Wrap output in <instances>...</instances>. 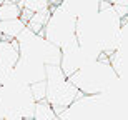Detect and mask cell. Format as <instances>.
Listing matches in <instances>:
<instances>
[{
	"mask_svg": "<svg viewBox=\"0 0 128 120\" xmlns=\"http://www.w3.org/2000/svg\"><path fill=\"white\" fill-rule=\"evenodd\" d=\"M60 50H62L60 68L63 70V73H65L66 77L73 75V73H75L76 70H80L83 65L90 63L86 60L85 53H83V50H82V47H80V43H78V39L73 40V42L68 43V45H65V47L60 48Z\"/></svg>",
	"mask_w": 128,
	"mask_h": 120,
	"instance_id": "obj_4",
	"label": "cell"
},
{
	"mask_svg": "<svg viewBox=\"0 0 128 120\" xmlns=\"http://www.w3.org/2000/svg\"><path fill=\"white\" fill-rule=\"evenodd\" d=\"M63 0H48V4H50V7L52 9H55V7H58V5H62Z\"/></svg>",
	"mask_w": 128,
	"mask_h": 120,
	"instance_id": "obj_12",
	"label": "cell"
},
{
	"mask_svg": "<svg viewBox=\"0 0 128 120\" xmlns=\"http://www.w3.org/2000/svg\"><path fill=\"white\" fill-rule=\"evenodd\" d=\"M45 82H47V98L45 100L52 105L57 117L63 110H66L80 95H83L70 82V78L63 73L60 65H48L45 68Z\"/></svg>",
	"mask_w": 128,
	"mask_h": 120,
	"instance_id": "obj_2",
	"label": "cell"
},
{
	"mask_svg": "<svg viewBox=\"0 0 128 120\" xmlns=\"http://www.w3.org/2000/svg\"><path fill=\"white\" fill-rule=\"evenodd\" d=\"M2 39H4V37H2V35H0V42H2Z\"/></svg>",
	"mask_w": 128,
	"mask_h": 120,
	"instance_id": "obj_14",
	"label": "cell"
},
{
	"mask_svg": "<svg viewBox=\"0 0 128 120\" xmlns=\"http://www.w3.org/2000/svg\"><path fill=\"white\" fill-rule=\"evenodd\" d=\"M30 93L35 102H42L47 98V82L40 80L35 83H30Z\"/></svg>",
	"mask_w": 128,
	"mask_h": 120,
	"instance_id": "obj_10",
	"label": "cell"
},
{
	"mask_svg": "<svg viewBox=\"0 0 128 120\" xmlns=\"http://www.w3.org/2000/svg\"><path fill=\"white\" fill-rule=\"evenodd\" d=\"M4 4H5V0H0V7H2Z\"/></svg>",
	"mask_w": 128,
	"mask_h": 120,
	"instance_id": "obj_13",
	"label": "cell"
},
{
	"mask_svg": "<svg viewBox=\"0 0 128 120\" xmlns=\"http://www.w3.org/2000/svg\"><path fill=\"white\" fill-rule=\"evenodd\" d=\"M115 7H128V0H108Z\"/></svg>",
	"mask_w": 128,
	"mask_h": 120,
	"instance_id": "obj_11",
	"label": "cell"
},
{
	"mask_svg": "<svg viewBox=\"0 0 128 120\" xmlns=\"http://www.w3.org/2000/svg\"><path fill=\"white\" fill-rule=\"evenodd\" d=\"M43 37L58 48H63L76 40V17H73L62 5L52 9V15L43 30Z\"/></svg>",
	"mask_w": 128,
	"mask_h": 120,
	"instance_id": "obj_3",
	"label": "cell"
},
{
	"mask_svg": "<svg viewBox=\"0 0 128 120\" xmlns=\"http://www.w3.org/2000/svg\"><path fill=\"white\" fill-rule=\"evenodd\" d=\"M20 12H22V9L18 7V4H15L12 0H5V4L0 7V22L20 19Z\"/></svg>",
	"mask_w": 128,
	"mask_h": 120,
	"instance_id": "obj_9",
	"label": "cell"
},
{
	"mask_svg": "<svg viewBox=\"0 0 128 120\" xmlns=\"http://www.w3.org/2000/svg\"><path fill=\"white\" fill-rule=\"evenodd\" d=\"M68 78L83 95H102L110 93L112 87L118 82L120 77L112 67L110 57L103 53L98 60L83 65Z\"/></svg>",
	"mask_w": 128,
	"mask_h": 120,
	"instance_id": "obj_1",
	"label": "cell"
},
{
	"mask_svg": "<svg viewBox=\"0 0 128 120\" xmlns=\"http://www.w3.org/2000/svg\"><path fill=\"white\" fill-rule=\"evenodd\" d=\"M50 15H52V9L33 14L32 19L27 22V27L32 30L33 34L43 35V30H45V27H47V22H48V19H50Z\"/></svg>",
	"mask_w": 128,
	"mask_h": 120,
	"instance_id": "obj_7",
	"label": "cell"
},
{
	"mask_svg": "<svg viewBox=\"0 0 128 120\" xmlns=\"http://www.w3.org/2000/svg\"><path fill=\"white\" fill-rule=\"evenodd\" d=\"M57 118V113L52 108V105L47 100L35 102V108H33V120H53Z\"/></svg>",
	"mask_w": 128,
	"mask_h": 120,
	"instance_id": "obj_8",
	"label": "cell"
},
{
	"mask_svg": "<svg viewBox=\"0 0 128 120\" xmlns=\"http://www.w3.org/2000/svg\"><path fill=\"white\" fill-rule=\"evenodd\" d=\"M18 60H20V50L17 40L2 39V42H0V65L15 68Z\"/></svg>",
	"mask_w": 128,
	"mask_h": 120,
	"instance_id": "obj_5",
	"label": "cell"
},
{
	"mask_svg": "<svg viewBox=\"0 0 128 120\" xmlns=\"http://www.w3.org/2000/svg\"><path fill=\"white\" fill-rule=\"evenodd\" d=\"M27 25L22 22L20 19H15V20H2L0 22V35L4 39H8V40H15L18 37Z\"/></svg>",
	"mask_w": 128,
	"mask_h": 120,
	"instance_id": "obj_6",
	"label": "cell"
}]
</instances>
